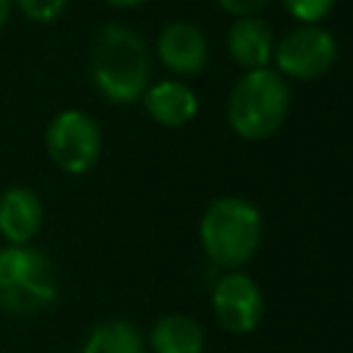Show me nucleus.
<instances>
[{
    "instance_id": "obj_13",
    "label": "nucleus",
    "mask_w": 353,
    "mask_h": 353,
    "mask_svg": "<svg viewBox=\"0 0 353 353\" xmlns=\"http://www.w3.org/2000/svg\"><path fill=\"white\" fill-rule=\"evenodd\" d=\"M80 353H146V342L135 323L102 320L88 331Z\"/></svg>"
},
{
    "instance_id": "obj_8",
    "label": "nucleus",
    "mask_w": 353,
    "mask_h": 353,
    "mask_svg": "<svg viewBox=\"0 0 353 353\" xmlns=\"http://www.w3.org/2000/svg\"><path fill=\"white\" fill-rule=\"evenodd\" d=\"M207 55H210L207 36L193 22L185 19L168 22L157 36V58L176 77L199 74L207 66Z\"/></svg>"
},
{
    "instance_id": "obj_14",
    "label": "nucleus",
    "mask_w": 353,
    "mask_h": 353,
    "mask_svg": "<svg viewBox=\"0 0 353 353\" xmlns=\"http://www.w3.org/2000/svg\"><path fill=\"white\" fill-rule=\"evenodd\" d=\"M11 3L25 19L36 22V25H50L66 11L69 0H11Z\"/></svg>"
},
{
    "instance_id": "obj_17",
    "label": "nucleus",
    "mask_w": 353,
    "mask_h": 353,
    "mask_svg": "<svg viewBox=\"0 0 353 353\" xmlns=\"http://www.w3.org/2000/svg\"><path fill=\"white\" fill-rule=\"evenodd\" d=\"M11 8H14L11 0H0V30L6 28V22H8V17H11Z\"/></svg>"
},
{
    "instance_id": "obj_9",
    "label": "nucleus",
    "mask_w": 353,
    "mask_h": 353,
    "mask_svg": "<svg viewBox=\"0 0 353 353\" xmlns=\"http://www.w3.org/2000/svg\"><path fill=\"white\" fill-rule=\"evenodd\" d=\"M44 207L33 188L11 185L0 190V237L6 245H30L41 229Z\"/></svg>"
},
{
    "instance_id": "obj_10",
    "label": "nucleus",
    "mask_w": 353,
    "mask_h": 353,
    "mask_svg": "<svg viewBox=\"0 0 353 353\" xmlns=\"http://www.w3.org/2000/svg\"><path fill=\"white\" fill-rule=\"evenodd\" d=\"M141 102H143L146 116L152 121H157L160 127H185L199 113L196 91L188 83L176 80V77L149 83V88L143 91Z\"/></svg>"
},
{
    "instance_id": "obj_18",
    "label": "nucleus",
    "mask_w": 353,
    "mask_h": 353,
    "mask_svg": "<svg viewBox=\"0 0 353 353\" xmlns=\"http://www.w3.org/2000/svg\"><path fill=\"white\" fill-rule=\"evenodd\" d=\"M108 6H113V8H135V6H141L143 0H105Z\"/></svg>"
},
{
    "instance_id": "obj_5",
    "label": "nucleus",
    "mask_w": 353,
    "mask_h": 353,
    "mask_svg": "<svg viewBox=\"0 0 353 353\" xmlns=\"http://www.w3.org/2000/svg\"><path fill=\"white\" fill-rule=\"evenodd\" d=\"M102 143L99 121L80 108L58 110L44 130V149L50 163L69 176L88 174L102 157Z\"/></svg>"
},
{
    "instance_id": "obj_4",
    "label": "nucleus",
    "mask_w": 353,
    "mask_h": 353,
    "mask_svg": "<svg viewBox=\"0 0 353 353\" xmlns=\"http://www.w3.org/2000/svg\"><path fill=\"white\" fill-rule=\"evenodd\" d=\"M52 259L36 245L0 248V309L8 314H39L58 301Z\"/></svg>"
},
{
    "instance_id": "obj_6",
    "label": "nucleus",
    "mask_w": 353,
    "mask_h": 353,
    "mask_svg": "<svg viewBox=\"0 0 353 353\" xmlns=\"http://www.w3.org/2000/svg\"><path fill=\"white\" fill-rule=\"evenodd\" d=\"M339 44L331 30L320 25H298L273 47V63L281 77L317 80L336 63Z\"/></svg>"
},
{
    "instance_id": "obj_3",
    "label": "nucleus",
    "mask_w": 353,
    "mask_h": 353,
    "mask_svg": "<svg viewBox=\"0 0 353 353\" xmlns=\"http://www.w3.org/2000/svg\"><path fill=\"white\" fill-rule=\"evenodd\" d=\"M290 113L287 80L265 66L237 77L226 99V121L243 141H265L281 130Z\"/></svg>"
},
{
    "instance_id": "obj_16",
    "label": "nucleus",
    "mask_w": 353,
    "mask_h": 353,
    "mask_svg": "<svg viewBox=\"0 0 353 353\" xmlns=\"http://www.w3.org/2000/svg\"><path fill=\"white\" fill-rule=\"evenodd\" d=\"M226 14L232 17H254L256 11H262L270 0H215Z\"/></svg>"
},
{
    "instance_id": "obj_11",
    "label": "nucleus",
    "mask_w": 353,
    "mask_h": 353,
    "mask_svg": "<svg viewBox=\"0 0 353 353\" xmlns=\"http://www.w3.org/2000/svg\"><path fill=\"white\" fill-rule=\"evenodd\" d=\"M273 47H276L273 30L256 14L254 17H237L226 33V50H229L232 61L237 66H243V72L270 66Z\"/></svg>"
},
{
    "instance_id": "obj_7",
    "label": "nucleus",
    "mask_w": 353,
    "mask_h": 353,
    "mask_svg": "<svg viewBox=\"0 0 353 353\" xmlns=\"http://www.w3.org/2000/svg\"><path fill=\"white\" fill-rule=\"evenodd\" d=\"M215 320L229 334H251L265 317V298L259 284L243 270H226L210 295Z\"/></svg>"
},
{
    "instance_id": "obj_15",
    "label": "nucleus",
    "mask_w": 353,
    "mask_h": 353,
    "mask_svg": "<svg viewBox=\"0 0 353 353\" xmlns=\"http://www.w3.org/2000/svg\"><path fill=\"white\" fill-rule=\"evenodd\" d=\"M281 3L292 14V19H298L301 25H317L336 6V0H281Z\"/></svg>"
},
{
    "instance_id": "obj_2",
    "label": "nucleus",
    "mask_w": 353,
    "mask_h": 353,
    "mask_svg": "<svg viewBox=\"0 0 353 353\" xmlns=\"http://www.w3.org/2000/svg\"><path fill=\"white\" fill-rule=\"evenodd\" d=\"M199 240L212 265L237 270L259 251L262 212L243 196H221L207 204L199 221Z\"/></svg>"
},
{
    "instance_id": "obj_1",
    "label": "nucleus",
    "mask_w": 353,
    "mask_h": 353,
    "mask_svg": "<svg viewBox=\"0 0 353 353\" xmlns=\"http://www.w3.org/2000/svg\"><path fill=\"white\" fill-rule=\"evenodd\" d=\"M88 69L94 88L113 105L138 102L152 83V58L146 41L121 22H108L97 30Z\"/></svg>"
},
{
    "instance_id": "obj_12",
    "label": "nucleus",
    "mask_w": 353,
    "mask_h": 353,
    "mask_svg": "<svg viewBox=\"0 0 353 353\" xmlns=\"http://www.w3.org/2000/svg\"><path fill=\"white\" fill-rule=\"evenodd\" d=\"M204 342V328L190 314H163L149 331L154 353H201Z\"/></svg>"
}]
</instances>
